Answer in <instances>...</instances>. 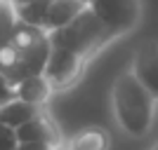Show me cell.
I'll use <instances>...</instances> for the list:
<instances>
[{"instance_id": "6da1fadb", "label": "cell", "mask_w": 158, "mask_h": 150, "mask_svg": "<svg viewBox=\"0 0 158 150\" xmlns=\"http://www.w3.org/2000/svg\"><path fill=\"white\" fill-rule=\"evenodd\" d=\"M50 52L52 45L47 33L19 21L10 42L0 47V73L12 87H17L31 75H43Z\"/></svg>"}, {"instance_id": "7a4b0ae2", "label": "cell", "mask_w": 158, "mask_h": 150, "mask_svg": "<svg viewBox=\"0 0 158 150\" xmlns=\"http://www.w3.org/2000/svg\"><path fill=\"white\" fill-rule=\"evenodd\" d=\"M111 98L116 120L130 136H144L151 129L156 98L149 94L146 87H142V82L130 71L116 78Z\"/></svg>"}, {"instance_id": "3957f363", "label": "cell", "mask_w": 158, "mask_h": 150, "mask_svg": "<svg viewBox=\"0 0 158 150\" xmlns=\"http://www.w3.org/2000/svg\"><path fill=\"white\" fill-rule=\"evenodd\" d=\"M50 45L57 49H66V52L76 54L85 61L92 52H97L102 45H106L113 38L111 33L104 28V24L90 12V7H85L83 12L66 26L57 28V31L47 33Z\"/></svg>"}, {"instance_id": "277c9868", "label": "cell", "mask_w": 158, "mask_h": 150, "mask_svg": "<svg viewBox=\"0 0 158 150\" xmlns=\"http://www.w3.org/2000/svg\"><path fill=\"white\" fill-rule=\"evenodd\" d=\"M90 12L97 17L111 35L127 33L139 19V0H92Z\"/></svg>"}, {"instance_id": "5b68a950", "label": "cell", "mask_w": 158, "mask_h": 150, "mask_svg": "<svg viewBox=\"0 0 158 150\" xmlns=\"http://www.w3.org/2000/svg\"><path fill=\"white\" fill-rule=\"evenodd\" d=\"M80 68H83V59H80V56L66 52V49L52 47L43 75H45V80L52 87H64V85H69V82L76 80V75L80 73Z\"/></svg>"}, {"instance_id": "8992f818", "label": "cell", "mask_w": 158, "mask_h": 150, "mask_svg": "<svg viewBox=\"0 0 158 150\" xmlns=\"http://www.w3.org/2000/svg\"><path fill=\"white\" fill-rule=\"evenodd\" d=\"M132 75L142 82V87L149 89L153 98H158V42H144L137 47L132 59Z\"/></svg>"}, {"instance_id": "52a82bcc", "label": "cell", "mask_w": 158, "mask_h": 150, "mask_svg": "<svg viewBox=\"0 0 158 150\" xmlns=\"http://www.w3.org/2000/svg\"><path fill=\"white\" fill-rule=\"evenodd\" d=\"M17 131V138L19 143H50L57 148V141H59V134H57V127L52 124V120L40 113L38 117H33L31 122L21 124Z\"/></svg>"}, {"instance_id": "ba28073f", "label": "cell", "mask_w": 158, "mask_h": 150, "mask_svg": "<svg viewBox=\"0 0 158 150\" xmlns=\"http://www.w3.org/2000/svg\"><path fill=\"white\" fill-rule=\"evenodd\" d=\"M83 10H85V5H83L80 0H50L43 31L52 33V31H57V28L66 26V24H71Z\"/></svg>"}, {"instance_id": "9c48e42d", "label": "cell", "mask_w": 158, "mask_h": 150, "mask_svg": "<svg viewBox=\"0 0 158 150\" xmlns=\"http://www.w3.org/2000/svg\"><path fill=\"white\" fill-rule=\"evenodd\" d=\"M50 91H52V85L45 80V75H31L14 87V98L26 101L31 106H43L50 96Z\"/></svg>"}, {"instance_id": "30bf717a", "label": "cell", "mask_w": 158, "mask_h": 150, "mask_svg": "<svg viewBox=\"0 0 158 150\" xmlns=\"http://www.w3.org/2000/svg\"><path fill=\"white\" fill-rule=\"evenodd\" d=\"M40 106H31L26 101H19V98H12L7 101L5 106H0V122L12 127V129H19L21 124L31 122L33 117L40 115Z\"/></svg>"}, {"instance_id": "8fae6325", "label": "cell", "mask_w": 158, "mask_h": 150, "mask_svg": "<svg viewBox=\"0 0 158 150\" xmlns=\"http://www.w3.org/2000/svg\"><path fill=\"white\" fill-rule=\"evenodd\" d=\"M47 7H50V0H35V2L19 5V7H14V10H17V19H19L21 24L33 26V28H43Z\"/></svg>"}, {"instance_id": "7c38bea8", "label": "cell", "mask_w": 158, "mask_h": 150, "mask_svg": "<svg viewBox=\"0 0 158 150\" xmlns=\"http://www.w3.org/2000/svg\"><path fill=\"white\" fill-rule=\"evenodd\" d=\"M17 24L19 19H17V10H14L12 0H0V47L10 42Z\"/></svg>"}, {"instance_id": "4fadbf2b", "label": "cell", "mask_w": 158, "mask_h": 150, "mask_svg": "<svg viewBox=\"0 0 158 150\" xmlns=\"http://www.w3.org/2000/svg\"><path fill=\"white\" fill-rule=\"evenodd\" d=\"M106 148V136L104 134H99V131H85V134H80L73 145L69 150H104Z\"/></svg>"}, {"instance_id": "5bb4252c", "label": "cell", "mask_w": 158, "mask_h": 150, "mask_svg": "<svg viewBox=\"0 0 158 150\" xmlns=\"http://www.w3.org/2000/svg\"><path fill=\"white\" fill-rule=\"evenodd\" d=\"M17 145H19L17 131L0 122V150H17Z\"/></svg>"}, {"instance_id": "9a60e30c", "label": "cell", "mask_w": 158, "mask_h": 150, "mask_svg": "<svg viewBox=\"0 0 158 150\" xmlns=\"http://www.w3.org/2000/svg\"><path fill=\"white\" fill-rule=\"evenodd\" d=\"M14 98V87L2 78V73H0V106H5L7 101H12Z\"/></svg>"}, {"instance_id": "2e32d148", "label": "cell", "mask_w": 158, "mask_h": 150, "mask_svg": "<svg viewBox=\"0 0 158 150\" xmlns=\"http://www.w3.org/2000/svg\"><path fill=\"white\" fill-rule=\"evenodd\" d=\"M54 145L50 143H19L17 145V150H52Z\"/></svg>"}, {"instance_id": "e0dca14e", "label": "cell", "mask_w": 158, "mask_h": 150, "mask_svg": "<svg viewBox=\"0 0 158 150\" xmlns=\"http://www.w3.org/2000/svg\"><path fill=\"white\" fill-rule=\"evenodd\" d=\"M28 2H35V0H12V5H14V7H19V5H28Z\"/></svg>"}, {"instance_id": "ac0fdd59", "label": "cell", "mask_w": 158, "mask_h": 150, "mask_svg": "<svg viewBox=\"0 0 158 150\" xmlns=\"http://www.w3.org/2000/svg\"><path fill=\"white\" fill-rule=\"evenodd\" d=\"M80 2H83V5L87 7V5H90V2H92V0H80Z\"/></svg>"}, {"instance_id": "d6986e66", "label": "cell", "mask_w": 158, "mask_h": 150, "mask_svg": "<svg viewBox=\"0 0 158 150\" xmlns=\"http://www.w3.org/2000/svg\"><path fill=\"white\" fill-rule=\"evenodd\" d=\"M151 150H158V141H156V143H153V148Z\"/></svg>"}, {"instance_id": "ffe728a7", "label": "cell", "mask_w": 158, "mask_h": 150, "mask_svg": "<svg viewBox=\"0 0 158 150\" xmlns=\"http://www.w3.org/2000/svg\"><path fill=\"white\" fill-rule=\"evenodd\" d=\"M52 150H66V148H52Z\"/></svg>"}]
</instances>
